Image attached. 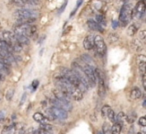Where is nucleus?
<instances>
[{"label":"nucleus","instance_id":"nucleus-1","mask_svg":"<svg viewBox=\"0 0 146 134\" xmlns=\"http://www.w3.org/2000/svg\"><path fill=\"white\" fill-rule=\"evenodd\" d=\"M60 70H61V73H62L63 75H64L65 77L67 78V80H68V81L70 82L71 84H73V85H75L76 87H78L82 92H86V91H87L88 87L84 85V84L82 83V82L80 81L79 79H78V77L75 75V73H74L72 70L67 69V68H61Z\"/></svg>","mask_w":146,"mask_h":134},{"label":"nucleus","instance_id":"nucleus-2","mask_svg":"<svg viewBox=\"0 0 146 134\" xmlns=\"http://www.w3.org/2000/svg\"><path fill=\"white\" fill-rule=\"evenodd\" d=\"M37 28L35 25L31 24H18L14 29V34L16 35H25V36L29 37L35 34Z\"/></svg>","mask_w":146,"mask_h":134},{"label":"nucleus","instance_id":"nucleus-3","mask_svg":"<svg viewBox=\"0 0 146 134\" xmlns=\"http://www.w3.org/2000/svg\"><path fill=\"white\" fill-rule=\"evenodd\" d=\"M14 16L16 18L20 17H30V18H37L39 16V12L34 8H28V7H22L18 9L14 13Z\"/></svg>","mask_w":146,"mask_h":134},{"label":"nucleus","instance_id":"nucleus-4","mask_svg":"<svg viewBox=\"0 0 146 134\" xmlns=\"http://www.w3.org/2000/svg\"><path fill=\"white\" fill-rule=\"evenodd\" d=\"M132 17L131 7L129 4H125L122 6L121 11H120V21H121L122 26H126L130 22V19Z\"/></svg>","mask_w":146,"mask_h":134},{"label":"nucleus","instance_id":"nucleus-5","mask_svg":"<svg viewBox=\"0 0 146 134\" xmlns=\"http://www.w3.org/2000/svg\"><path fill=\"white\" fill-rule=\"evenodd\" d=\"M79 64L81 65V67H82V69H83L84 73H85V75L87 76L88 81H89V86H91V87L95 86L96 79H95V76H94V71H93V68H94V67L92 66V65L86 64L85 62L79 63Z\"/></svg>","mask_w":146,"mask_h":134},{"label":"nucleus","instance_id":"nucleus-6","mask_svg":"<svg viewBox=\"0 0 146 134\" xmlns=\"http://www.w3.org/2000/svg\"><path fill=\"white\" fill-rule=\"evenodd\" d=\"M48 113H49V115H50V117L53 118V119L65 120V119H67V117H68L67 111L61 109V108L56 107V106L50 107V109L48 110Z\"/></svg>","mask_w":146,"mask_h":134},{"label":"nucleus","instance_id":"nucleus-7","mask_svg":"<svg viewBox=\"0 0 146 134\" xmlns=\"http://www.w3.org/2000/svg\"><path fill=\"white\" fill-rule=\"evenodd\" d=\"M94 47L96 49V52L100 55V56H103L106 53V44L104 42V39L102 38L100 35L94 37Z\"/></svg>","mask_w":146,"mask_h":134},{"label":"nucleus","instance_id":"nucleus-8","mask_svg":"<svg viewBox=\"0 0 146 134\" xmlns=\"http://www.w3.org/2000/svg\"><path fill=\"white\" fill-rule=\"evenodd\" d=\"M53 106H56L58 108L65 110V111L69 112L72 110V105H71L70 101L69 100H63V99H58V98H54V99L51 100Z\"/></svg>","mask_w":146,"mask_h":134},{"label":"nucleus","instance_id":"nucleus-9","mask_svg":"<svg viewBox=\"0 0 146 134\" xmlns=\"http://www.w3.org/2000/svg\"><path fill=\"white\" fill-rule=\"evenodd\" d=\"M145 9H146L145 0H140V1H138L137 4H136V7L133 11V15L135 17H137V18H140L145 13Z\"/></svg>","mask_w":146,"mask_h":134},{"label":"nucleus","instance_id":"nucleus-10","mask_svg":"<svg viewBox=\"0 0 146 134\" xmlns=\"http://www.w3.org/2000/svg\"><path fill=\"white\" fill-rule=\"evenodd\" d=\"M102 113H103L104 116H107L109 118L110 121L112 122H116V115H115V112L113 111L111 107L109 105H104L101 109Z\"/></svg>","mask_w":146,"mask_h":134},{"label":"nucleus","instance_id":"nucleus-11","mask_svg":"<svg viewBox=\"0 0 146 134\" xmlns=\"http://www.w3.org/2000/svg\"><path fill=\"white\" fill-rule=\"evenodd\" d=\"M2 38L3 40L5 41L6 43H8L9 45H12L13 43L16 42V38H15V34L12 32H9V31H5L4 33L2 34Z\"/></svg>","mask_w":146,"mask_h":134},{"label":"nucleus","instance_id":"nucleus-12","mask_svg":"<svg viewBox=\"0 0 146 134\" xmlns=\"http://www.w3.org/2000/svg\"><path fill=\"white\" fill-rule=\"evenodd\" d=\"M137 64L139 71L141 74L145 73V66H146V58L144 55H138L137 57Z\"/></svg>","mask_w":146,"mask_h":134},{"label":"nucleus","instance_id":"nucleus-13","mask_svg":"<svg viewBox=\"0 0 146 134\" xmlns=\"http://www.w3.org/2000/svg\"><path fill=\"white\" fill-rule=\"evenodd\" d=\"M94 37L92 35H88L84 38V41H83V46L86 50H91L93 49L94 47Z\"/></svg>","mask_w":146,"mask_h":134},{"label":"nucleus","instance_id":"nucleus-14","mask_svg":"<svg viewBox=\"0 0 146 134\" xmlns=\"http://www.w3.org/2000/svg\"><path fill=\"white\" fill-rule=\"evenodd\" d=\"M97 82H98V95L101 98H103L106 93V87H105V82H104L103 76H102Z\"/></svg>","mask_w":146,"mask_h":134},{"label":"nucleus","instance_id":"nucleus-15","mask_svg":"<svg viewBox=\"0 0 146 134\" xmlns=\"http://www.w3.org/2000/svg\"><path fill=\"white\" fill-rule=\"evenodd\" d=\"M36 21V18H30V17H20L16 18L17 24H32Z\"/></svg>","mask_w":146,"mask_h":134},{"label":"nucleus","instance_id":"nucleus-16","mask_svg":"<svg viewBox=\"0 0 146 134\" xmlns=\"http://www.w3.org/2000/svg\"><path fill=\"white\" fill-rule=\"evenodd\" d=\"M87 25L90 29L92 30H95V31H99V32H103V28L101 27V25L99 23L95 22V21H92V20H89L87 22Z\"/></svg>","mask_w":146,"mask_h":134},{"label":"nucleus","instance_id":"nucleus-17","mask_svg":"<svg viewBox=\"0 0 146 134\" xmlns=\"http://www.w3.org/2000/svg\"><path fill=\"white\" fill-rule=\"evenodd\" d=\"M15 38H16V42L21 45H28L29 44V39L25 35H16L15 34Z\"/></svg>","mask_w":146,"mask_h":134},{"label":"nucleus","instance_id":"nucleus-18","mask_svg":"<svg viewBox=\"0 0 146 134\" xmlns=\"http://www.w3.org/2000/svg\"><path fill=\"white\" fill-rule=\"evenodd\" d=\"M141 96H142L141 90H140L138 87L133 88V89L131 90V92H130V97H131V99H133V100L139 99Z\"/></svg>","mask_w":146,"mask_h":134},{"label":"nucleus","instance_id":"nucleus-19","mask_svg":"<svg viewBox=\"0 0 146 134\" xmlns=\"http://www.w3.org/2000/svg\"><path fill=\"white\" fill-rule=\"evenodd\" d=\"M122 130V125L118 122H114V124L111 126V133L113 134H119Z\"/></svg>","mask_w":146,"mask_h":134},{"label":"nucleus","instance_id":"nucleus-20","mask_svg":"<svg viewBox=\"0 0 146 134\" xmlns=\"http://www.w3.org/2000/svg\"><path fill=\"white\" fill-rule=\"evenodd\" d=\"M33 119H34L36 122H39V123H43L44 121H46V118H45L44 115H43L42 113H40V112H36V113H34V115H33Z\"/></svg>","mask_w":146,"mask_h":134},{"label":"nucleus","instance_id":"nucleus-21","mask_svg":"<svg viewBox=\"0 0 146 134\" xmlns=\"http://www.w3.org/2000/svg\"><path fill=\"white\" fill-rule=\"evenodd\" d=\"M14 129H15V132H18V133H23L25 132V125L23 123H16L14 124Z\"/></svg>","mask_w":146,"mask_h":134},{"label":"nucleus","instance_id":"nucleus-22","mask_svg":"<svg viewBox=\"0 0 146 134\" xmlns=\"http://www.w3.org/2000/svg\"><path fill=\"white\" fill-rule=\"evenodd\" d=\"M125 119H126V115L124 112H120V113H118V115L116 116V121L121 124V125H123V122L125 121Z\"/></svg>","mask_w":146,"mask_h":134},{"label":"nucleus","instance_id":"nucleus-23","mask_svg":"<svg viewBox=\"0 0 146 134\" xmlns=\"http://www.w3.org/2000/svg\"><path fill=\"white\" fill-rule=\"evenodd\" d=\"M40 128H41V129H43V130H45V131H46L47 133H49V132H52L53 131V126L50 125V124L41 123Z\"/></svg>","mask_w":146,"mask_h":134},{"label":"nucleus","instance_id":"nucleus-24","mask_svg":"<svg viewBox=\"0 0 146 134\" xmlns=\"http://www.w3.org/2000/svg\"><path fill=\"white\" fill-rule=\"evenodd\" d=\"M2 132H3V133H13V132H15L14 124H10V125L5 126Z\"/></svg>","mask_w":146,"mask_h":134},{"label":"nucleus","instance_id":"nucleus-25","mask_svg":"<svg viewBox=\"0 0 146 134\" xmlns=\"http://www.w3.org/2000/svg\"><path fill=\"white\" fill-rule=\"evenodd\" d=\"M81 59H82V61H83V62L86 63V64H88V65H93V61L91 60L90 56H88V55L83 54L81 56Z\"/></svg>","mask_w":146,"mask_h":134},{"label":"nucleus","instance_id":"nucleus-26","mask_svg":"<svg viewBox=\"0 0 146 134\" xmlns=\"http://www.w3.org/2000/svg\"><path fill=\"white\" fill-rule=\"evenodd\" d=\"M13 95H14V89H8L6 92V94H5V97H6V100H11L13 97Z\"/></svg>","mask_w":146,"mask_h":134},{"label":"nucleus","instance_id":"nucleus-27","mask_svg":"<svg viewBox=\"0 0 146 134\" xmlns=\"http://www.w3.org/2000/svg\"><path fill=\"white\" fill-rule=\"evenodd\" d=\"M136 31H137V26H136L135 24H132V25H130L129 29H128V34L134 35L136 33Z\"/></svg>","mask_w":146,"mask_h":134},{"label":"nucleus","instance_id":"nucleus-28","mask_svg":"<svg viewBox=\"0 0 146 134\" xmlns=\"http://www.w3.org/2000/svg\"><path fill=\"white\" fill-rule=\"evenodd\" d=\"M102 130H103V133H110V132H111V126L108 123H104L103 127H102Z\"/></svg>","mask_w":146,"mask_h":134},{"label":"nucleus","instance_id":"nucleus-29","mask_svg":"<svg viewBox=\"0 0 146 134\" xmlns=\"http://www.w3.org/2000/svg\"><path fill=\"white\" fill-rule=\"evenodd\" d=\"M96 21H97V23H99V24H101V25H104L106 23L105 19H104V17L102 16V15H97V16H96Z\"/></svg>","mask_w":146,"mask_h":134},{"label":"nucleus","instance_id":"nucleus-30","mask_svg":"<svg viewBox=\"0 0 146 134\" xmlns=\"http://www.w3.org/2000/svg\"><path fill=\"white\" fill-rule=\"evenodd\" d=\"M138 123H139V125L142 126V127H145L146 126V118L145 117H140L139 120H138Z\"/></svg>","mask_w":146,"mask_h":134},{"label":"nucleus","instance_id":"nucleus-31","mask_svg":"<svg viewBox=\"0 0 146 134\" xmlns=\"http://www.w3.org/2000/svg\"><path fill=\"white\" fill-rule=\"evenodd\" d=\"M146 78H145V73L144 74H142V84H143V87H144V89L146 90Z\"/></svg>","mask_w":146,"mask_h":134},{"label":"nucleus","instance_id":"nucleus-32","mask_svg":"<svg viewBox=\"0 0 146 134\" xmlns=\"http://www.w3.org/2000/svg\"><path fill=\"white\" fill-rule=\"evenodd\" d=\"M38 84H39L38 80H34V81H33V83H32L33 90H36V88H37V86H38Z\"/></svg>","mask_w":146,"mask_h":134},{"label":"nucleus","instance_id":"nucleus-33","mask_svg":"<svg viewBox=\"0 0 146 134\" xmlns=\"http://www.w3.org/2000/svg\"><path fill=\"white\" fill-rule=\"evenodd\" d=\"M26 97H27V94H26V93H24V94H23V96H22V100H21V102H20L21 105H22L23 102L25 101V99H26Z\"/></svg>","mask_w":146,"mask_h":134},{"label":"nucleus","instance_id":"nucleus-34","mask_svg":"<svg viewBox=\"0 0 146 134\" xmlns=\"http://www.w3.org/2000/svg\"><path fill=\"white\" fill-rule=\"evenodd\" d=\"M4 116H5L4 111H0V121H2V119L4 118Z\"/></svg>","mask_w":146,"mask_h":134},{"label":"nucleus","instance_id":"nucleus-35","mask_svg":"<svg viewBox=\"0 0 146 134\" xmlns=\"http://www.w3.org/2000/svg\"><path fill=\"white\" fill-rule=\"evenodd\" d=\"M66 5H67V1L64 3V4L62 5V7H61V8H60V11H59V12H62V11L64 10V8H65V6H66Z\"/></svg>","mask_w":146,"mask_h":134},{"label":"nucleus","instance_id":"nucleus-36","mask_svg":"<svg viewBox=\"0 0 146 134\" xmlns=\"http://www.w3.org/2000/svg\"><path fill=\"white\" fill-rule=\"evenodd\" d=\"M82 1H83V0H78V3H77V6H76V9H77V8H78V7H79V6H80V5H81Z\"/></svg>","mask_w":146,"mask_h":134},{"label":"nucleus","instance_id":"nucleus-37","mask_svg":"<svg viewBox=\"0 0 146 134\" xmlns=\"http://www.w3.org/2000/svg\"><path fill=\"white\" fill-rule=\"evenodd\" d=\"M112 24H113V28H116V27H117V22H116V21H113Z\"/></svg>","mask_w":146,"mask_h":134},{"label":"nucleus","instance_id":"nucleus-38","mask_svg":"<svg viewBox=\"0 0 146 134\" xmlns=\"http://www.w3.org/2000/svg\"><path fill=\"white\" fill-rule=\"evenodd\" d=\"M144 35H145V31H141V37H142V39H144Z\"/></svg>","mask_w":146,"mask_h":134}]
</instances>
